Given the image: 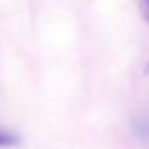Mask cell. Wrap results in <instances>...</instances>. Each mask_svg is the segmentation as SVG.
Listing matches in <instances>:
<instances>
[{
  "label": "cell",
  "mask_w": 149,
  "mask_h": 149,
  "mask_svg": "<svg viewBox=\"0 0 149 149\" xmlns=\"http://www.w3.org/2000/svg\"><path fill=\"white\" fill-rule=\"evenodd\" d=\"M19 144V136L0 127V148H13Z\"/></svg>",
  "instance_id": "obj_1"
},
{
  "label": "cell",
  "mask_w": 149,
  "mask_h": 149,
  "mask_svg": "<svg viewBox=\"0 0 149 149\" xmlns=\"http://www.w3.org/2000/svg\"><path fill=\"white\" fill-rule=\"evenodd\" d=\"M138 8L143 19L149 23V0H138Z\"/></svg>",
  "instance_id": "obj_2"
},
{
  "label": "cell",
  "mask_w": 149,
  "mask_h": 149,
  "mask_svg": "<svg viewBox=\"0 0 149 149\" xmlns=\"http://www.w3.org/2000/svg\"><path fill=\"white\" fill-rule=\"evenodd\" d=\"M146 71H148V74H149V64H148V68H146Z\"/></svg>",
  "instance_id": "obj_3"
}]
</instances>
